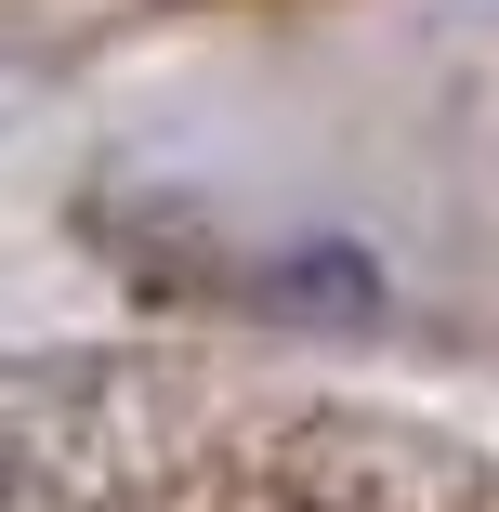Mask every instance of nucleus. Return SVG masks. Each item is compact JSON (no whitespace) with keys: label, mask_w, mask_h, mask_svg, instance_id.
I'll use <instances>...</instances> for the list:
<instances>
[]
</instances>
